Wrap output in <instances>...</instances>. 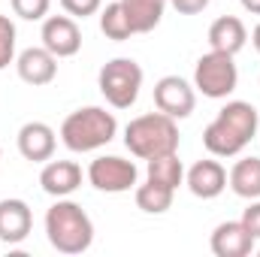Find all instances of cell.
<instances>
[{"label":"cell","instance_id":"22","mask_svg":"<svg viewBox=\"0 0 260 257\" xmlns=\"http://www.w3.org/2000/svg\"><path fill=\"white\" fill-rule=\"evenodd\" d=\"M15 58V24L9 15H0V70L12 64Z\"/></svg>","mask_w":260,"mask_h":257},{"label":"cell","instance_id":"1","mask_svg":"<svg viewBox=\"0 0 260 257\" xmlns=\"http://www.w3.org/2000/svg\"><path fill=\"white\" fill-rule=\"evenodd\" d=\"M260 115L245 100H230L209 127L203 130V145L215 157H236L254 136H257Z\"/></svg>","mask_w":260,"mask_h":257},{"label":"cell","instance_id":"18","mask_svg":"<svg viewBox=\"0 0 260 257\" xmlns=\"http://www.w3.org/2000/svg\"><path fill=\"white\" fill-rule=\"evenodd\" d=\"M167 3H170V0H121L130 24H133V34H148V30H154V27L160 24V18H164Z\"/></svg>","mask_w":260,"mask_h":257},{"label":"cell","instance_id":"21","mask_svg":"<svg viewBox=\"0 0 260 257\" xmlns=\"http://www.w3.org/2000/svg\"><path fill=\"white\" fill-rule=\"evenodd\" d=\"M100 30H103L109 40H115V43H124V40L133 37V24H130L127 12H124V6H121V0L106 3V6L100 9Z\"/></svg>","mask_w":260,"mask_h":257},{"label":"cell","instance_id":"6","mask_svg":"<svg viewBox=\"0 0 260 257\" xmlns=\"http://www.w3.org/2000/svg\"><path fill=\"white\" fill-rule=\"evenodd\" d=\"M239 85V70L233 64V55L224 52H209L203 55L194 67V88L209 97V100H224L227 94H233Z\"/></svg>","mask_w":260,"mask_h":257},{"label":"cell","instance_id":"7","mask_svg":"<svg viewBox=\"0 0 260 257\" xmlns=\"http://www.w3.org/2000/svg\"><path fill=\"white\" fill-rule=\"evenodd\" d=\"M139 170L133 160H124L118 154H100L88 167V182L103 194H124L136 188Z\"/></svg>","mask_w":260,"mask_h":257},{"label":"cell","instance_id":"16","mask_svg":"<svg viewBox=\"0 0 260 257\" xmlns=\"http://www.w3.org/2000/svg\"><path fill=\"white\" fill-rule=\"evenodd\" d=\"M245 40H248V30H245L242 18H236V15H221L209 27V46H212V52L239 55L245 49Z\"/></svg>","mask_w":260,"mask_h":257},{"label":"cell","instance_id":"29","mask_svg":"<svg viewBox=\"0 0 260 257\" xmlns=\"http://www.w3.org/2000/svg\"><path fill=\"white\" fill-rule=\"evenodd\" d=\"M257 254H260V248H257Z\"/></svg>","mask_w":260,"mask_h":257},{"label":"cell","instance_id":"24","mask_svg":"<svg viewBox=\"0 0 260 257\" xmlns=\"http://www.w3.org/2000/svg\"><path fill=\"white\" fill-rule=\"evenodd\" d=\"M61 6H64L67 15H73V18H88L94 12H100L103 0H61Z\"/></svg>","mask_w":260,"mask_h":257},{"label":"cell","instance_id":"10","mask_svg":"<svg viewBox=\"0 0 260 257\" xmlns=\"http://www.w3.org/2000/svg\"><path fill=\"white\" fill-rule=\"evenodd\" d=\"M18 70V79L34 85V88H43V85H52L55 76H58V58L46 49V46H30L18 55L15 61Z\"/></svg>","mask_w":260,"mask_h":257},{"label":"cell","instance_id":"2","mask_svg":"<svg viewBox=\"0 0 260 257\" xmlns=\"http://www.w3.org/2000/svg\"><path fill=\"white\" fill-rule=\"evenodd\" d=\"M46 236L55 251L82 254L94 242V221L88 218V212L79 203L58 197V203L46 212Z\"/></svg>","mask_w":260,"mask_h":257},{"label":"cell","instance_id":"15","mask_svg":"<svg viewBox=\"0 0 260 257\" xmlns=\"http://www.w3.org/2000/svg\"><path fill=\"white\" fill-rule=\"evenodd\" d=\"M40 185L49 197H70L82 185V167L76 160H49L40 173Z\"/></svg>","mask_w":260,"mask_h":257},{"label":"cell","instance_id":"11","mask_svg":"<svg viewBox=\"0 0 260 257\" xmlns=\"http://www.w3.org/2000/svg\"><path fill=\"white\" fill-rule=\"evenodd\" d=\"M254 236L248 233V227L242 221H224L212 230V254L215 257H248L254 251Z\"/></svg>","mask_w":260,"mask_h":257},{"label":"cell","instance_id":"19","mask_svg":"<svg viewBox=\"0 0 260 257\" xmlns=\"http://www.w3.org/2000/svg\"><path fill=\"white\" fill-rule=\"evenodd\" d=\"M173 188H167V185H157V182H145V185H139L136 194H133V200H136V206L145 212V215H164L170 206H173Z\"/></svg>","mask_w":260,"mask_h":257},{"label":"cell","instance_id":"28","mask_svg":"<svg viewBox=\"0 0 260 257\" xmlns=\"http://www.w3.org/2000/svg\"><path fill=\"white\" fill-rule=\"evenodd\" d=\"M251 43H254V49H257V55H260V24L251 30Z\"/></svg>","mask_w":260,"mask_h":257},{"label":"cell","instance_id":"23","mask_svg":"<svg viewBox=\"0 0 260 257\" xmlns=\"http://www.w3.org/2000/svg\"><path fill=\"white\" fill-rule=\"evenodd\" d=\"M9 3H12V12L18 18H24V21L46 18L49 15V6H52V0H9Z\"/></svg>","mask_w":260,"mask_h":257},{"label":"cell","instance_id":"3","mask_svg":"<svg viewBox=\"0 0 260 257\" xmlns=\"http://www.w3.org/2000/svg\"><path fill=\"white\" fill-rule=\"evenodd\" d=\"M118 133V121L112 112H106L103 106H82L76 112H70L61 124V142L70 151L85 154V151H97L103 145H109Z\"/></svg>","mask_w":260,"mask_h":257},{"label":"cell","instance_id":"4","mask_svg":"<svg viewBox=\"0 0 260 257\" xmlns=\"http://www.w3.org/2000/svg\"><path fill=\"white\" fill-rule=\"evenodd\" d=\"M124 145H127L130 154L139 157V160H151V157L179 151L176 118H170L164 112H145V115L133 118L124 127Z\"/></svg>","mask_w":260,"mask_h":257},{"label":"cell","instance_id":"14","mask_svg":"<svg viewBox=\"0 0 260 257\" xmlns=\"http://www.w3.org/2000/svg\"><path fill=\"white\" fill-rule=\"evenodd\" d=\"M185 179H188L191 194L200 197V200H215V197H221L224 188H227V170L218 160H212V157L197 160L194 167L188 170Z\"/></svg>","mask_w":260,"mask_h":257},{"label":"cell","instance_id":"27","mask_svg":"<svg viewBox=\"0 0 260 257\" xmlns=\"http://www.w3.org/2000/svg\"><path fill=\"white\" fill-rule=\"evenodd\" d=\"M239 3H242V9H245V12L260 15V0H239Z\"/></svg>","mask_w":260,"mask_h":257},{"label":"cell","instance_id":"12","mask_svg":"<svg viewBox=\"0 0 260 257\" xmlns=\"http://www.w3.org/2000/svg\"><path fill=\"white\" fill-rule=\"evenodd\" d=\"M15 142H18L21 157H24V160H34V164H46V160H52L55 145H58L55 130L49 127L46 121H27V124H21L18 136H15Z\"/></svg>","mask_w":260,"mask_h":257},{"label":"cell","instance_id":"8","mask_svg":"<svg viewBox=\"0 0 260 257\" xmlns=\"http://www.w3.org/2000/svg\"><path fill=\"white\" fill-rule=\"evenodd\" d=\"M154 106L157 112L170 115V118H188L197 106V91L191 82H185L182 76H164L154 85Z\"/></svg>","mask_w":260,"mask_h":257},{"label":"cell","instance_id":"25","mask_svg":"<svg viewBox=\"0 0 260 257\" xmlns=\"http://www.w3.org/2000/svg\"><path fill=\"white\" fill-rule=\"evenodd\" d=\"M242 224L248 227V233L260 239V200H251V206L242 212Z\"/></svg>","mask_w":260,"mask_h":257},{"label":"cell","instance_id":"9","mask_svg":"<svg viewBox=\"0 0 260 257\" xmlns=\"http://www.w3.org/2000/svg\"><path fill=\"white\" fill-rule=\"evenodd\" d=\"M40 40L55 58H73L82 49V30H79L73 15H49L43 21Z\"/></svg>","mask_w":260,"mask_h":257},{"label":"cell","instance_id":"26","mask_svg":"<svg viewBox=\"0 0 260 257\" xmlns=\"http://www.w3.org/2000/svg\"><path fill=\"white\" fill-rule=\"evenodd\" d=\"M170 3H173V9L182 12V15H197V12H203L212 0H170Z\"/></svg>","mask_w":260,"mask_h":257},{"label":"cell","instance_id":"20","mask_svg":"<svg viewBox=\"0 0 260 257\" xmlns=\"http://www.w3.org/2000/svg\"><path fill=\"white\" fill-rule=\"evenodd\" d=\"M148 179L157 182V185H167V188H179L185 182V167L179 160V154H160V157H151L148 160Z\"/></svg>","mask_w":260,"mask_h":257},{"label":"cell","instance_id":"13","mask_svg":"<svg viewBox=\"0 0 260 257\" xmlns=\"http://www.w3.org/2000/svg\"><path fill=\"white\" fill-rule=\"evenodd\" d=\"M30 227H34V215L24 200H18V197L0 200V242L18 245L27 239Z\"/></svg>","mask_w":260,"mask_h":257},{"label":"cell","instance_id":"17","mask_svg":"<svg viewBox=\"0 0 260 257\" xmlns=\"http://www.w3.org/2000/svg\"><path fill=\"white\" fill-rule=\"evenodd\" d=\"M227 185L242 200H260V157H242L233 164Z\"/></svg>","mask_w":260,"mask_h":257},{"label":"cell","instance_id":"5","mask_svg":"<svg viewBox=\"0 0 260 257\" xmlns=\"http://www.w3.org/2000/svg\"><path fill=\"white\" fill-rule=\"evenodd\" d=\"M97 85L112 109H130L139 97V88H142V67L133 58H115V61L103 64Z\"/></svg>","mask_w":260,"mask_h":257}]
</instances>
